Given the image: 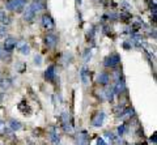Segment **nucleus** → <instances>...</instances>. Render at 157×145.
Returning <instances> with one entry per match:
<instances>
[{
	"label": "nucleus",
	"mask_w": 157,
	"mask_h": 145,
	"mask_svg": "<svg viewBox=\"0 0 157 145\" xmlns=\"http://www.w3.org/2000/svg\"><path fill=\"white\" fill-rule=\"evenodd\" d=\"M25 0H9L7 3V9L9 11H21L24 9Z\"/></svg>",
	"instance_id": "1"
},
{
	"label": "nucleus",
	"mask_w": 157,
	"mask_h": 145,
	"mask_svg": "<svg viewBox=\"0 0 157 145\" xmlns=\"http://www.w3.org/2000/svg\"><path fill=\"white\" fill-rule=\"evenodd\" d=\"M119 62H120V56L114 52V54L109 55V56L105 59V65H106V67L113 68V67H117V65L119 64Z\"/></svg>",
	"instance_id": "2"
},
{
	"label": "nucleus",
	"mask_w": 157,
	"mask_h": 145,
	"mask_svg": "<svg viewBox=\"0 0 157 145\" xmlns=\"http://www.w3.org/2000/svg\"><path fill=\"white\" fill-rule=\"evenodd\" d=\"M41 22H42V26H43L45 29H47V30H51V29H54V26H55L54 20H52L51 16H48V15H43V16H42Z\"/></svg>",
	"instance_id": "3"
},
{
	"label": "nucleus",
	"mask_w": 157,
	"mask_h": 145,
	"mask_svg": "<svg viewBox=\"0 0 157 145\" xmlns=\"http://www.w3.org/2000/svg\"><path fill=\"white\" fill-rule=\"evenodd\" d=\"M29 8L37 15L38 12H41L42 9L45 8V1L43 0H33V1L30 3V5H29Z\"/></svg>",
	"instance_id": "4"
},
{
	"label": "nucleus",
	"mask_w": 157,
	"mask_h": 145,
	"mask_svg": "<svg viewBox=\"0 0 157 145\" xmlns=\"http://www.w3.org/2000/svg\"><path fill=\"white\" fill-rule=\"evenodd\" d=\"M103 120H105V113H97L96 115L93 116L92 119V126L93 127H101L103 124Z\"/></svg>",
	"instance_id": "5"
},
{
	"label": "nucleus",
	"mask_w": 157,
	"mask_h": 145,
	"mask_svg": "<svg viewBox=\"0 0 157 145\" xmlns=\"http://www.w3.org/2000/svg\"><path fill=\"white\" fill-rule=\"evenodd\" d=\"M90 140H89V136H88V133L83 131L81 133L77 135L76 137V145H89Z\"/></svg>",
	"instance_id": "6"
},
{
	"label": "nucleus",
	"mask_w": 157,
	"mask_h": 145,
	"mask_svg": "<svg viewBox=\"0 0 157 145\" xmlns=\"http://www.w3.org/2000/svg\"><path fill=\"white\" fill-rule=\"evenodd\" d=\"M16 45H17V41L15 38H7L4 41V50L7 52H11L16 47Z\"/></svg>",
	"instance_id": "7"
},
{
	"label": "nucleus",
	"mask_w": 157,
	"mask_h": 145,
	"mask_svg": "<svg viewBox=\"0 0 157 145\" xmlns=\"http://www.w3.org/2000/svg\"><path fill=\"white\" fill-rule=\"evenodd\" d=\"M56 42H58V38H56V35H55V34H47V35H46L45 43H46L47 47L52 48L55 45H56Z\"/></svg>",
	"instance_id": "8"
},
{
	"label": "nucleus",
	"mask_w": 157,
	"mask_h": 145,
	"mask_svg": "<svg viewBox=\"0 0 157 145\" xmlns=\"http://www.w3.org/2000/svg\"><path fill=\"white\" fill-rule=\"evenodd\" d=\"M124 90H126V84H124V81L123 80H118L115 86L113 88L114 94H120V93H123Z\"/></svg>",
	"instance_id": "9"
},
{
	"label": "nucleus",
	"mask_w": 157,
	"mask_h": 145,
	"mask_svg": "<svg viewBox=\"0 0 157 145\" xmlns=\"http://www.w3.org/2000/svg\"><path fill=\"white\" fill-rule=\"evenodd\" d=\"M48 137H50L51 143L54 144V145H58V144H59V141H60V137H59V135H58V132H56V130H55L54 127H51V128H50V135H48Z\"/></svg>",
	"instance_id": "10"
},
{
	"label": "nucleus",
	"mask_w": 157,
	"mask_h": 145,
	"mask_svg": "<svg viewBox=\"0 0 157 145\" xmlns=\"http://www.w3.org/2000/svg\"><path fill=\"white\" fill-rule=\"evenodd\" d=\"M109 80H110V76L106 72H102V73H100L97 76V82L101 85H107L109 84Z\"/></svg>",
	"instance_id": "11"
},
{
	"label": "nucleus",
	"mask_w": 157,
	"mask_h": 145,
	"mask_svg": "<svg viewBox=\"0 0 157 145\" xmlns=\"http://www.w3.org/2000/svg\"><path fill=\"white\" fill-rule=\"evenodd\" d=\"M16 46L18 47V50L22 55H29L30 54V47H29V45L26 43V42H18Z\"/></svg>",
	"instance_id": "12"
},
{
	"label": "nucleus",
	"mask_w": 157,
	"mask_h": 145,
	"mask_svg": "<svg viewBox=\"0 0 157 145\" xmlns=\"http://www.w3.org/2000/svg\"><path fill=\"white\" fill-rule=\"evenodd\" d=\"M80 77H81V81H83L84 85H88V84H89V71H88L87 67H83V68H81Z\"/></svg>",
	"instance_id": "13"
},
{
	"label": "nucleus",
	"mask_w": 157,
	"mask_h": 145,
	"mask_svg": "<svg viewBox=\"0 0 157 145\" xmlns=\"http://www.w3.org/2000/svg\"><path fill=\"white\" fill-rule=\"evenodd\" d=\"M45 77H46V80H48V81L54 80V77H55V67H54V65H50V67L46 70Z\"/></svg>",
	"instance_id": "14"
},
{
	"label": "nucleus",
	"mask_w": 157,
	"mask_h": 145,
	"mask_svg": "<svg viewBox=\"0 0 157 145\" xmlns=\"http://www.w3.org/2000/svg\"><path fill=\"white\" fill-rule=\"evenodd\" d=\"M34 17H35V13L28 7V8L25 9V12H24V20L25 21H33V18Z\"/></svg>",
	"instance_id": "15"
},
{
	"label": "nucleus",
	"mask_w": 157,
	"mask_h": 145,
	"mask_svg": "<svg viewBox=\"0 0 157 145\" xmlns=\"http://www.w3.org/2000/svg\"><path fill=\"white\" fill-rule=\"evenodd\" d=\"M103 94H105V98H106L107 101H113V98H114V92H113V88H106V90L103 92Z\"/></svg>",
	"instance_id": "16"
},
{
	"label": "nucleus",
	"mask_w": 157,
	"mask_h": 145,
	"mask_svg": "<svg viewBox=\"0 0 157 145\" xmlns=\"http://www.w3.org/2000/svg\"><path fill=\"white\" fill-rule=\"evenodd\" d=\"M9 127H11V130L12 131H18V130H21V123L17 120H15V119H12L11 120V124H9Z\"/></svg>",
	"instance_id": "17"
},
{
	"label": "nucleus",
	"mask_w": 157,
	"mask_h": 145,
	"mask_svg": "<svg viewBox=\"0 0 157 145\" xmlns=\"http://www.w3.org/2000/svg\"><path fill=\"white\" fill-rule=\"evenodd\" d=\"M8 132H9V130L7 128L5 123L3 120H0V135H5V133H8Z\"/></svg>",
	"instance_id": "18"
},
{
	"label": "nucleus",
	"mask_w": 157,
	"mask_h": 145,
	"mask_svg": "<svg viewBox=\"0 0 157 145\" xmlns=\"http://www.w3.org/2000/svg\"><path fill=\"white\" fill-rule=\"evenodd\" d=\"M34 64L35 65H41L42 64V56H41V55H35V56H34Z\"/></svg>",
	"instance_id": "19"
},
{
	"label": "nucleus",
	"mask_w": 157,
	"mask_h": 145,
	"mask_svg": "<svg viewBox=\"0 0 157 145\" xmlns=\"http://www.w3.org/2000/svg\"><path fill=\"white\" fill-rule=\"evenodd\" d=\"M90 56H92L90 50H87V51H85V55H84V62H85V63H88V62H89Z\"/></svg>",
	"instance_id": "20"
},
{
	"label": "nucleus",
	"mask_w": 157,
	"mask_h": 145,
	"mask_svg": "<svg viewBox=\"0 0 157 145\" xmlns=\"http://www.w3.org/2000/svg\"><path fill=\"white\" fill-rule=\"evenodd\" d=\"M124 131H126V126H124V124H122L120 127H118V135H119V136H123Z\"/></svg>",
	"instance_id": "21"
},
{
	"label": "nucleus",
	"mask_w": 157,
	"mask_h": 145,
	"mask_svg": "<svg viewBox=\"0 0 157 145\" xmlns=\"http://www.w3.org/2000/svg\"><path fill=\"white\" fill-rule=\"evenodd\" d=\"M97 145H110L107 141H105L103 137H100V139L97 140Z\"/></svg>",
	"instance_id": "22"
},
{
	"label": "nucleus",
	"mask_w": 157,
	"mask_h": 145,
	"mask_svg": "<svg viewBox=\"0 0 157 145\" xmlns=\"http://www.w3.org/2000/svg\"><path fill=\"white\" fill-rule=\"evenodd\" d=\"M4 30L7 31L5 26H0V37H4Z\"/></svg>",
	"instance_id": "23"
},
{
	"label": "nucleus",
	"mask_w": 157,
	"mask_h": 145,
	"mask_svg": "<svg viewBox=\"0 0 157 145\" xmlns=\"http://www.w3.org/2000/svg\"><path fill=\"white\" fill-rule=\"evenodd\" d=\"M4 17H5V15H4V13H3L1 11H0V21H1V20L4 18Z\"/></svg>",
	"instance_id": "24"
},
{
	"label": "nucleus",
	"mask_w": 157,
	"mask_h": 145,
	"mask_svg": "<svg viewBox=\"0 0 157 145\" xmlns=\"http://www.w3.org/2000/svg\"><path fill=\"white\" fill-rule=\"evenodd\" d=\"M0 82H1V76H0Z\"/></svg>",
	"instance_id": "25"
}]
</instances>
